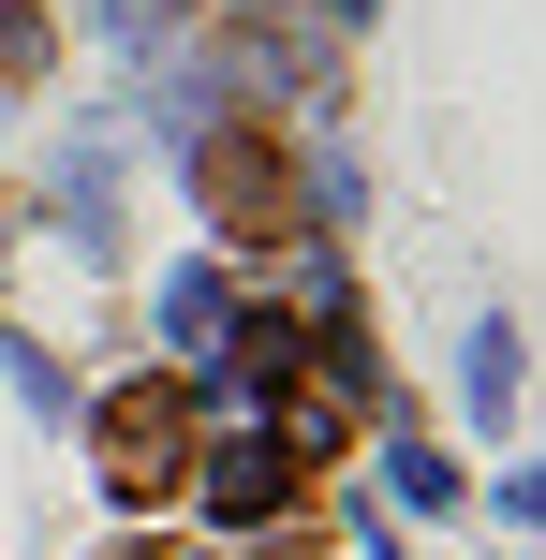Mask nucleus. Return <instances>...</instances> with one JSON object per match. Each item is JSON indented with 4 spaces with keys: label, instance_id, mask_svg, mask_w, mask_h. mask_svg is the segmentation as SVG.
Segmentation results:
<instances>
[{
    "label": "nucleus",
    "instance_id": "obj_6",
    "mask_svg": "<svg viewBox=\"0 0 546 560\" xmlns=\"http://www.w3.org/2000/svg\"><path fill=\"white\" fill-rule=\"evenodd\" d=\"M458 384H473V428L518 413V325H473V339H458Z\"/></svg>",
    "mask_w": 546,
    "mask_h": 560
},
{
    "label": "nucleus",
    "instance_id": "obj_5",
    "mask_svg": "<svg viewBox=\"0 0 546 560\" xmlns=\"http://www.w3.org/2000/svg\"><path fill=\"white\" fill-rule=\"evenodd\" d=\"M222 325H236V310H222V266H177L163 280V339H177V354H222Z\"/></svg>",
    "mask_w": 546,
    "mask_h": 560
},
{
    "label": "nucleus",
    "instance_id": "obj_9",
    "mask_svg": "<svg viewBox=\"0 0 546 560\" xmlns=\"http://www.w3.org/2000/svg\"><path fill=\"white\" fill-rule=\"evenodd\" d=\"M118 560H148V546H118Z\"/></svg>",
    "mask_w": 546,
    "mask_h": 560
},
{
    "label": "nucleus",
    "instance_id": "obj_10",
    "mask_svg": "<svg viewBox=\"0 0 546 560\" xmlns=\"http://www.w3.org/2000/svg\"><path fill=\"white\" fill-rule=\"evenodd\" d=\"M0 236H15V222H0Z\"/></svg>",
    "mask_w": 546,
    "mask_h": 560
},
{
    "label": "nucleus",
    "instance_id": "obj_1",
    "mask_svg": "<svg viewBox=\"0 0 546 560\" xmlns=\"http://www.w3.org/2000/svg\"><path fill=\"white\" fill-rule=\"evenodd\" d=\"M193 443H207V398L177 384V369L118 384V398H104V428H89V457H104L118 502H177V487H193Z\"/></svg>",
    "mask_w": 546,
    "mask_h": 560
},
{
    "label": "nucleus",
    "instance_id": "obj_2",
    "mask_svg": "<svg viewBox=\"0 0 546 560\" xmlns=\"http://www.w3.org/2000/svg\"><path fill=\"white\" fill-rule=\"evenodd\" d=\"M193 192H207V222L236 236V252H281L295 222H311V177H295V148L281 133H193Z\"/></svg>",
    "mask_w": 546,
    "mask_h": 560
},
{
    "label": "nucleus",
    "instance_id": "obj_3",
    "mask_svg": "<svg viewBox=\"0 0 546 560\" xmlns=\"http://www.w3.org/2000/svg\"><path fill=\"white\" fill-rule=\"evenodd\" d=\"M295 487H311V457H295L281 428H236V443L207 457V516H222V532H266Z\"/></svg>",
    "mask_w": 546,
    "mask_h": 560
},
{
    "label": "nucleus",
    "instance_id": "obj_7",
    "mask_svg": "<svg viewBox=\"0 0 546 560\" xmlns=\"http://www.w3.org/2000/svg\"><path fill=\"white\" fill-rule=\"evenodd\" d=\"M45 59H59V30H45V15H30V0H0V74H15V89H30V74H45Z\"/></svg>",
    "mask_w": 546,
    "mask_h": 560
},
{
    "label": "nucleus",
    "instance_id": "obj_8",
    "mask_svg": "<svg viewBox=\"0 0 546 560\" xmlns=\"http://www.w3.org/2000/svg\"><path fill=\"white\" fill-rule=\"evenodd\" d=\"M518 516H546V472H518Z\"/></svg>",
    "mask_w": 546,
    "mask_h": 560
},
{
    "label": "nucleus",
    "instance_id": "obj_4",
    "mask_svg": "<svg viewBox=\"0 0 546 560\" xmlns=\"http://www.w3.org/2000/svg\"><path fill=\"white\" fill-rule=\"evenodd\" d=\"M59 222L118 266V133H74V148H59Z\"/></svg>",
    "mask_w": 546,
    "mask_h": 560
}]
</instances>
